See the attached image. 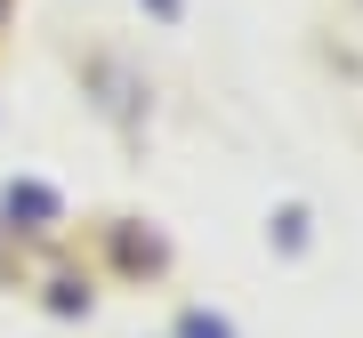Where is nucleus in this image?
<instances>
[{"label":"nucleus","mask_w":363,"mask_h":338,"mask_svg":"<svg viewBox=\"0 0 363 338\" xmlns=\"http://www.w3.org/2000/svg\"><path fill=\"white\" fill-rule=\"evenodd\" d=\"M9 218L25 226V234H40V226H57V194L49 185H9Z\"/></svg>","instance_id":"nucleus-3"},{"label":"nucleus","mask_w":363,"mask_h":338,"mask_svg":"<svg viewBox=\"0 0 363 338\" xmlns=\"http://www.w3.org/2000/svg\"><path fill=\"white\" fill-rule=\"evenodd\" d=\"M49 306H57V314H89V282H73V274H65V282L49 290Z\"/></svg>","instance_id":"nucleus-5"},{"label":"nucleus","mask_w":363,"mask_h":338,"mask_svg":"<svg viewBox=\"0 0 363 338\" xmlns=\"http://www.w3.org/2000/svg\"><path fill=\"white\" fill-rule=\"evenodd\" d=\"M267 250L274 258H307L315 250V209L307 202H274L267 209Z\"/></svg>","instance_id":"nucleus-2"},{"label":"nucleus","mask_w":363,"mask_h":338,"mask_svg":"<svg viewBox=\"0 0 363 338\" xmlns=\"http://www.w3.org/2000/svg\"><path fill=\"white\" fill-rule=\"evenodd\" d=\"M145 16H154V25H186V0H138Z\"/></svg>","instance_id":"nucleus-6"},{"label":"nucleus","mask_w":363,"mask_h":338,"mask_svg":"<svg viewBox=\"0 0 363 338\" xmlns=\"http://www.w3.org/2000/svg\"><path fill=\"white\" fill-rule=\"evenodd\" d=\"M0 25H9V0H0Z\"/></svg>","instance_id":"nucleus-7"},{"label":"nucleus","mask_w":363,"mask_h":338,"mask_svg":"<svg viewBox=\"0 0 363 338\" xmlns=\"http://www.w3.org/2000/svg\"><path fill=\"white\" fill-rule=\"evenodd\" d=\"M105 258H113L121 274H162L169 266V242L154 234V226H138V218H113V226H105Z\"/></svg>","instance_id":"nucleus-1"},{"label":"nucleus","mask_w":363,"mask_h":338,"mask_svg":"<svg viewBox=\"0 0 363 338\" xmlns=\"http://www.w3.org/2000/svg\"><path fill=\"white\" fill-rule=\"evenodd\" d=\"M169 338H234V322H226L218 306H186L178 322H169Z\"/></svg>","instance_id":"nucleus-4"}]
</instances>
